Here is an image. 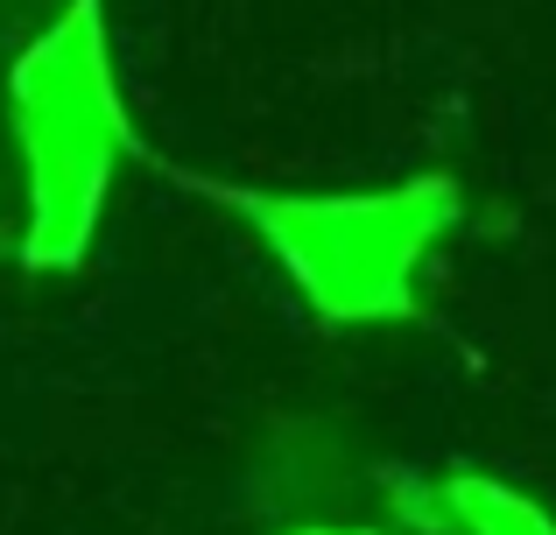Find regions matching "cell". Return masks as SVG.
Instances as JSON below:
<instances>
[{
    "label": "cell",
    "mask_w": 556,
    "mask_h": 535,
    "mask_svg": "<svg viewBox=\"0 0 556 535\" xmlns=\"http://www.w3.org/2000/svg\"><path fill=\"white\" fill-rule=\"evenodd\" d=\"M8 113L28 169V268H78L106 212L113 163L127 149V113L106 50V0H64L8 78Z\"/></svg>",
    "instance_id": "1"
},
{
    "label": "cell",
    "mask_w": 556,
    "mask_h": 535,
    "mask_svg": "<svg viewBox=\"0 0 556 535\" xmlns=\"http://www.w3.org/2000/svg\"><path fill=\"white\" fill-rule=\"evenodd\" d=\"M212 191L226 212H240L282 275L303 289L317 317L331 324H388L416 317V275L430 247L458 219V183L451 177H416L394 191H232V183L190 177Z\"/></svg>",
    "instance_id": "2"
},
{
    "label": "cell",
    "mask_w": 556,
    "mask_h": 535,
    "mask_svg": "<svg viewBox=\"0 0 556 535\" xmlns=\"http://www.w3.org/2000/svg\"><path fill=\"white\" fill-rule=\"evenodd\" d=\"M416 514H430L451 535H556V522L529 494L486 480V472H451L430 500H416Z\"/></svg>",
    "instance_id": "3"
},
{
    "label": "cell",
    "mask_w": 556,
    "mask_h": 535,
    "mask_svg": "<svg viewBox=\"0 0 556 535\" xmlns=\"http://www.w3.org/2000/svg\"><path fill=\"white\" fill-rule=\"evenodd\" d=\"M296 535H374V528H296Z\"/></svg>",
    "instance_id": "4"
}]
</instances>
